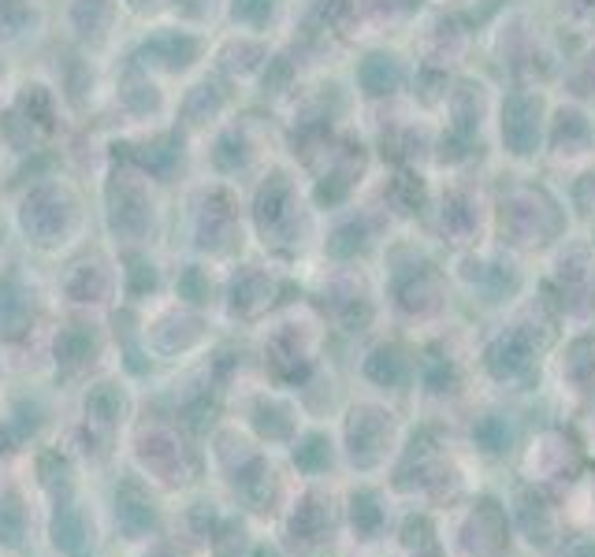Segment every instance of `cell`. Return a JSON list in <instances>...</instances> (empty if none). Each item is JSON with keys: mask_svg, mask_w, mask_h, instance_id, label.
I'll return each instance as SVG.
<instances>
[{"mask_svg": "<svg viewBox=\"0 0 595 557\" xmlns=\"http://www.w3.org/2000/svg\"><path fill=\"white\" fill-rule=\"evenodd\" d=\"M503 138L514 153H532L540 142V101L514 93L503 108Z\"/></svg>", "mask_w": 595, "mask_h": 557, "instance_id": "1", "label": "cell"}, {"mask_svg": "<svg viewBox=\"0 0 595 557\" xmlns=\"http://www.w3.org/2000/svg\"><path fill=\"white\" fill-rule=\"evenodd\" d=\"M510 231L521 238V242H543V234H551L558 227L555 205L540 194H521L510 205Z\"/></svg>", "mask_w": 595, "mask_h": 557, "instance_id": "2", "label": "cell"}, {"mask_svg": "<svg viewBox=\"0 0 595 557\" xmlns=\"http://www.w3.org/2000/svg\"><path fill=\"white\" fill-rule=\"evenodd\" d=\"M555 145L562 153H581L584 145H588V123H584L581 112H562L558 116Z\"/></svg>", "mask_w": 595, "mask_h": 557, "instance_id": "3", "label": "cell"}, {"mask_svg": "<svg viewBox=\"0 0 595 557\" xmlns=\"http://www.w3.org/2000/svg\"><path fill=\"white\" fill-rule=\"evenodd\" d=\"M361 78H365L369 93H391L398 86V67L387 56H372L369 64H365V71H361Z\"/></svg>", "mask_w": 595, "mask_h": 557, "instance_id": "4", "label": "cell"}, {"mask_svg": "<svg viewBox=\"0 0 595 557\" xmlns=\"http://www.w3.org/2000/svg\"><path fill=\"white\" fill-rule=\"evenodd\" d=\"M577 12H595V0H573Z\"/></svg>", "mask_w": 595, "mask_h": 557, "instance_id": "5", "label": "cell"}]
</instances>
